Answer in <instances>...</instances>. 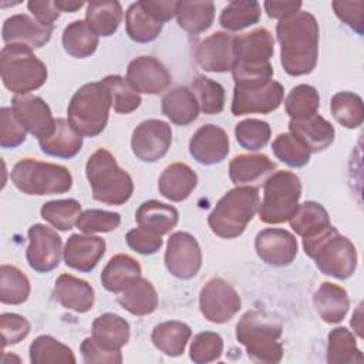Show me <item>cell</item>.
Returning <instances> with one entry per match:
<instances>
[{
	"label": "cell",
	"instance_id": "cell-1",
	"mask_svg": "<svg viewBox=\"0 0 364 364\" xmlns=\"http://www.w3.org/2000/svg\"><path fill=\"white\" fill-rule=\"evenodd\" d=\"M280 43V63L283 70L293 77L311 73L318 58V23L309 11H297L276 26Z\"/></svg>",
	"mask_w": 364,
	"mask_h": 364
},
{
	"label": "cell",
	"instance_id": "cell-2",
	"mask_svg": "<svg viewBox=\"0 0 364 364\" xmlns=\"http://www.w3.org/2000/svg\"><path fill=\"white\" fill-rule=\"evenodd\" d=\"M282 324L266 311H246L236 324V338L255 363L276 364L282 360Z\"/></svg>",
	"mask_w": 364,
	"mask_h": 364
},
{
	"label": "cell",
	"instance_id": "cell-3",
	"mask_svg": "<svg viewBox=\"0 0 364 364\" xmlns=\"http://www.w3.org/2000/svg\"><path fill=\"white\" fill-rule=\"evenodd\" d=\"M85 175L92 198L109 206H118L129 200L134 192L132 178L119 168L114 155L105 148L97 149L87 161Z\"/></svg>",
	"mask_w": 364,
	"mask_h": 364
},
{
	"label": "cell",
	"instance_id": "cell-4",
	"mask_svg": "<svg viewBox=\"0 0 364 364\" xmlns=\"http://www.w3.org/2000/svg\"><path fill=\"white\" fill-rule=\"evenodd\" d=\"M260 196L255 186H236L228 191L208 218L210 230L223 239L240 236L259 210Z\"/></svg>",
	"mask_w": 364,
	"mask_h": 364
},
{
	"label": "cell",
	"instance_id": "cell-5",
	"mask_svg": "<svg viewBox=\"0 0 364 364\" xmlns=\"http://www.w3.org/2000/svg\"><path fill=\"white\" fill-rule=\"evenodd\" d=\"M303 249L326 276L346 280L355 272V246L350 239L340 235L334 226H330L313 239H303Z\"/></svg>",
	"mask_w": 364,
	"mask_h": 364
},
{
	"label": "cell",
	"instance_id": "cell-6",
	"mask_svg": "<svg viewBox=\"0 0 364 364\" xmlns=\"http://www.w3.org/2000/svg\"><path fill=\"white\" fill-rule=\"evenodd\" d=\"M111 107V92L102 80L84 84L68 104V122L81 136H97L107 127Z\"/></svg>",
	"mask_w": 364,
	"mask_h": 364
},
{
	"label": "cell",
	"instance_id": "cell-7",
	"mask_svg": "<svg viewBox=\"0 0 364 364\" xmlns=\"http://www.w3.org/2000/svg\"><path fill=\"white\" fill-rule=\"evenodd\" d=\"M0 74L9 91L26 95L46 82L47 67L34 55L33 48L21 44H6L0 51Z\"/></svg>",
	"mask_w": 364,
	"mask_h": 364
},
{
	"label": "cell",
	"instance_id": "cell-8",
	"mask_svg": "<svg viewBox=\"0 0 364 364\" xmlns=\"http://www.w3.org/2000/svg\"><path fill=\"white\" fill-rule=\"evenodd\" d=\"M14 186L26 195L65 193L73 186V176L65 166L24 158L18 161L10 173Z\"/></svg>",
	"mask_w": 364,
	"mask_h": 364
},
{
	"label": "cell",
	"instance_id": "cell-9",
	"mask_svg": "<svg viewBox=\"0 0 364 364\" xmlns=\"http://www.w3.org/2000/svg\"><path fill=\"white\" fill-rule=\"evenodd\" d=\"M301 183L296 173L279 171L270 175L263 185V200L259 205V219L263 223L277 225L287 222L299 206Z\"/></svg>",
	"mask_w": 364,
	"mask_h": 364
},
{
	"label": "cell",
	"instance_id": "cell-10",
	"mask_svg": "<svg viewBox=\"0 0 364 364\" xmlns=\"http://www.w3.org/2000/svg\"><path fill=\"white\" fill-rule=\"evenodd\" d=\"M242 307L239 293L220 277L205 283L199 293V309L208 321L222 324L229 321Z\"/></svg>",
	"mask_w": 364,
	"mask_h": 364
},
{
	"label": "cell",
	"instance_id": "cell-11",
	"mask_svg": "<svg viewBox=\"0 0 364 364\" xmlns=\"http://www.w3.org/2000/svg\"><path fill=\"white\" fill-rule=\"evenodd\" d=\"M168 272L182 280L198 274L202 266V252L198 240L188 232H175L169 236L165 250Z\"/></svg>",
	"mask_w": 364,
	"mask_h": 364
},
{
	"label": "cell",
	"instance_id": "cell-12",
	"mask_svg": "<svg viewBox=\"0 0 364 364\" xmlns=\"http://www.w3.org/2000/svg\"><path fill=\"white\" fill-rule=\"evenodd\" d=\"M283 95V85L274 80L262 85H235L230 109L236 117L245 114H269L280 107Z\"/></svg>",
	"mask_w": 364,
	"mask_h": 364
},
{
	"label": "cell",
	"instance_id": "cell-13",
	"mask_svg": "<svg viewBox=\"0 0 364 364\" xmlns=\"http://www.w3.org/2000/svg\"><path fill=\"white\" fill-rule=\"evenodd\" d=\"M172 144L171 125L161 119L142 121L132 132L131 148L142 162H156L166 155Z\"/></svg>",
	"mask_w": 364,
	"mask_h": 364
},
{
	"label": "cell",
	"instance_id": "cell-14",
	"mask_svg": "<svg viewBox=\"0 0 364 364\" xmlns=\"http://www.w3.org/2000/svg\"><path fill=\"white\" fill-rule=\"evenodd\" d=\"M28 240L30 245L26 250V259L33 270L47 273L60 264L63 240L55 230L36 223L28 229Z\"/></svg>",
	"mask_w": 364,
	"mask_h": 364
},
{
	"label": "cell",
	"instance_id": "cell-15",
	"mask_svg": "<svg viewBox=\"0 0 364 364\" xmlns=\"http://www.w3.org/2000/svg\"><path fill=\"white\" fill-rule=\"evenodd\" d=\"M127 82L139 94H161L171 84L166 67L152 55L134 58L127 68Z\"/></svg>",
	"mask_w": 364,
	"mask_h": 364
},
{
	"label": "cell",
	"instance_id": "cell-16",
	"mask_svg": "<svg viewBox=\"0 0 364 364\" xmlns=\"http://www.w3.org/2000/svg\"><path fill=\"white\" fill-rule=\"evenodd\" d=\"M257 256L272 266H287L297 256V240L286 229L267 228L260 230L255 239Z\"/></svg>",
	"mask_w": 364,
	"mask_h": 364
},
{
	"label": "cell",
	"instance_id": "cell-17",
	"mask_svg": "<svg viewBox=\"0 0 364 364\" xmlns=\"http://www.w3.org/2000/svg\"><path fill=\"white\" fill-rule=\"evenodd\" d=\"M235 36L216 31L199 41L195 48V58L199 67L209 73H226L236 63L233 51Z\"/></svg>",
	"mask_w": 364,
	"mask_h": 364
},
{
	"label": "cell",
	"instance_id": "cell-18",
	"mask_svg": "<svg viewBox=\"0 0 364 364\" xmlns=\"http://www.w3.org/2000/svg\"><path fill=\"white\" fill-rule=\"evenodd\" d=\"M11 109L21 125L36 138L50 135L55 125L48 104L37 95H16L11 100Z\"/></svg>",
	"mask_w": 364,
	"mask_h": 364
},
{
	"label": "cell",
	"instance_id": "cell-19",
	"mask_svg": "<svg viewBox=\"0 0 364 364\" xmlns=\"http://www.w3.org/2000/svg\"><path fill=\"white\" fill-rule=\"evenodd\" d=\"M189 154L202 165L222 162L229 154V136L226 131L213 124L202 125L189 141Z\"/></svg>",
	"mask_w": 364,
	"mask_h": 364
},
{
	"label": "cell",
	"instance_id": "cell-20",
	"mask_svg": "<svg viewBox=\"0 0 364 364\" xmlns=\"http://www.w3.org/2000/svg\"><path fill=\"white\" fill-rule=\"evenodd\" d=\"M104 253L105 240L102 237L80 233L71 235L63 250L65 264L82 273L92 272Z\"/></svg>",
	"mask_w": 364,
	"mask_h": 364
},
{
	"label": "cell",
	"instance_id": "cell-21",
	"mask_svg": "<svg viewBox=\"0 0 364 364\" xmlns=\"http://www.w3.org/2000/svg\"><path fill=\"white\" fill-rule=\"evenodd\" d=\"M54 27H47L27 14H14L4 20L1 38L6 44L40 48L50 41Z\"/></svg>",
	"mask_w": 364,
	"mask_h": 364
},
{
	"label": "cell",
	"instance_id": "cell-22",
	"mask_svg": "<svg viewBox=\"0 0 364 364\" xmlns=\"http://www.w3.org/2000/svg\"><path fill=\"white\" fill-rule=\"evenodd\" d=\"M276 169L273 162L264 154H242L229 164V178L237 186L257 188Z\"/></svg>",
	"mask_w": 364,
	"mask_h": 364
},
{
	"label": "cell",
	"instance_id": "cell-23",
	"mask_svg": "<svg viewBox=\"0 0 364 364\" xmlns=\"http://www.w3.org/2000/svg\"><path fill=\"white\" fill-rule=\"evenodd\" d=\"M53 296L63 307L75 313L90 311L95 300L94 289L88 282L67 273L57 277Z\"/></svg>",
	"mask_w": 364,
	"mask_h": 364
},
{
	"label": "cell",
	"instance_id": "cell-24",
	"mask_svg": "<svg viewBox=\"0 0 364 364\" xmlns=\"http://www.w3.org/2000/svg\"><path fill=\"white\" fill-rule=\"evenodd\" d=\"M233 51L236 63H269L274 53V38L267 28L260 27L250 33L236 36L233 40Z\"/></svg>",
	"mask_w": 364,
	"mask_h": 364
},
{
	"label": "cell",
	"instance_id": "cell-25",
	"mask_svg": "<svg viewBox=\"0 0 364 364\" xmlns=\"http://www.w3.org/2000/svg\"><path fill=\"white\" fill-rule=\"evenodd\" d=\"M290 134L299 138L310 152L324 151L334 141V127L321 115L314 114L304 119H290Z\"/></svg>",
	"mask_w": 364,
	"mask_h": 364
},
{
	"label": "cell",
	"instance_id": "cell-26",
	"mask_svg": "<svg viewBox=\"0 0 364 364\" xmlns=\"http://www.w3.org/2000/svg\"><path fill=\"white\" fill-rule=\"evenodd\" d=\"M196 185V172L183 162H175L166 166L158 181L159 193L172 202L185 200L193 192Z\"/></svg>",
	"mask_w": 364,
	"mask_h": 364
},
{
	"label": "cell",
	"instance_id": "cell-27",
	"mask_svg": "<svg viewBox=\"0 0 364 364\" xmlns=\"http://www.w3.org/2000/svg\"><path fill=\"white\" fill-rule=\"evenodd\" d=\"M40 148L46 155L70 159L75 156L82 146V136L64 118H57L50 135L38 139Z\"/></svg>",
	"mask_w": 364,
	"mask_h": 364
},
{
	"label": "cell",
	"instance_id": "cell-28",
	"mask_svg": "<svg viewBox=\"0 0 364 364\" xmlns=\"http://www.w3.org/2000/svg\"><path fill=\"white\" fill-rule=\"evenodd\" d=\"M313 304L316 311L326 323H340L350 307L348 294L344 287L324 282L313 294Z\"/></svg>",
	"mask_w": 364,
	"mask_h": 364
},
{
	"label": "cell",
	"instance_id": "cell-29",
	"mask_svg": "<svg viewBox=\"0 0 364 364\" xmlns=\"http://www.w3.org/2000/svg\"><path fill=\"white\" fill-rule=\"evenodd\" d=\"M135 220L139 228L156 235L169 233L179 220L176 208L164 202L151 199L144 202L135 212Z\"/></svg>",
	"mask_w": 364,
	"mask_h": 364
},
{
	"label": "cell",
	"instance_id": "cell-30",
	"mask_svg": "<svg viewBox=\"0 0 364 364\" xmlns=\"http://www.w3.org/2000/svg\"><path fill=\"white\" fill-rule=\"evenodd\" d=\"M289 222L296 235L303 239H313L331 226L326 208L314 200L299 205Z\"/></svg>",
	"mask_w": 364,
	"mask_h": 364
},
{
	"label": "cell",
	"instance_id": "cell-31",
	"mask_svg": "<svg viewBox=\"0 0 364 364\" xmlns=\"http://www.w3.org/2000/svg\"><path fill=\"white\" fill-rule=\"evenodd\" d=\"M162 114L176 125H189L199 115L195 94L185 85L168 91L162 98Z\"/></svg>",
	"mask_w": 364,
	"mask_h": 364
},
{
	"label": "cell",
	"instance_id": "cell-32",
	"mask_svg": "<svg viewBox=\"0 0 364 364\" xmlns=\"http://www.w3.org/2000/svg\"><path fill=\"white\" fill-rule=\"evenodd\" d=\"M118 303L134 316H146L158 307V293L152 283L144 277L132 280L122 291Z\"/></svg>",
	"mask_w": 364,
	"mask_h": 364
},
{
	"label": "cell",
	"instance_id": "cell-33",
	"mask_svg": "<svg viewBox=\"0 0 364 364\" xmlns=\"http://www.w3.org/2000/svg\"><path fill=\"white\" fill-rule=\"evenodd\" d=\"M92 338L104 348L118 351L129 340V324L115 313H104L92 323Z\"/></svg>",
	"mask_w": 364,
	"mask_h": 364
},
{
	"label": "cell",
	"instance_id": "cell-34",
	"mask_svg": "<svg viewBox=\"0 0 364 364\" xmlns=\"http://www.w3.org/2000/svg\"><path fill=\"white\" fill-rule=\"evenodd\" d=\"M192 336V330L188 324L176 320L164 321L154 327L151 340L152 344L164 354L169 357H178L183 354L185 347Z\"/></svg>",
	"mask_w": 364,
	"mask_h": 364
},
{
	"label": "cell",
	"instance_id": "cell-35",
	"mask_svg": "<svg viewBox=\"0 0 364 364\" xmlns=\"http://www.w3.org/2000/svg\"><path fill=\"white\" fill-rule=\"evenodd\" d=\"M141 277L139 263L128 255H115L101 272V283L111 293H121L132 280Z\"/></svg>",
	"mask_w": 364,
	"mask_h": 364
},
{
	"label": "cell",
	"instance_id": "cell-36",
	"mask_svg": "<svg viewBox=\"0 0 364 364\" xmlns=\"http://www.w3.org/2000/svg\"><path fill=\"white\" fill-rule=\"evenodd\" d=\"M122 20V7L119 1H91L87 4L85 23L102 37L112 36Z\"/></svg>",
	"mask_w": 364,
	"mask_h": 364
},
{
	"label": "cell",
	"instance_id": "cell-37",
	"mask_svg": "<svg viewBox=\"0 0 364 364\" xmlns=\"http://www.w3.org/2000/svg\"><path fill=\"white\" fill-rule=\"evenodd\" d=\"M125 30L131 40L136 43H149L162 31V23L145 10L141 1H136L127 9Z\"/></svg>",
	"mask_w": 364,
	"mask_h": 364
},
{
	"label": "cell",
	"instance_id": "cell-38",
	"mask_svg": "<svg viewBox=\"0 0 364 364\" xmlns=\"http://www.w3.org/2000/svg\"><path fill=\"white\" fill-rule=\"evenodd\" d=\"M176 18L186 33L200 34L213 23L215 4L212 1H178Z\"/></svg>",
	"mask_w": 364,
	"mask_h": 364
},
{
	"label": "cell",
	"instance_id": "cell-39",
	"mask_svg": "<svg viewBox=\"0 0 364 364\" xmlns=\"http://www.w3.org/2000/svg\"><path fill=\"white\" fill-rule=\"evenodd\" d=\"M63 47L74 58H87L98 47V36L88 27L85 20L70 23L63 31Z\"/></svg>",
	"mask_w": 364,
	"mask_h": 364
},
{
	"label": "cell",
	"instance_id": "cell-40",
	"mask_svg": "<svg viewBox=\"0 0 364 364\" xmlns=\"http://www.w3.org/2000/svg\"><path fill=\"white\" fill-rule=\"evenodd\" d=\"M363 354L357 347L354 334L346 327H336L328 333L327 363L330 364H361Z\"/></svg>",
	"mask_w": 364,
	"mask_h": 364
},
{
	"label": "cell",
	"instance_id": "cell-41",
	"mask_svg": "<svg viewBox=\"0 0 364 364\" xmlns=\"http://www.w3.org/2000/svg\"><path fill=\"white\" fill-rule=\"evenodd\" d=\"M260 4L256 0H236L223 7L219 23L228 31H240L260 18Z\"/></svg>",
	"mask_w": 364,
	"mask_h": 364
},
{
	"label": "cell",
	"instance_id": "cell-42",
	"mask_svg": "<svg viewBox=\"0 0 364 364\" xmlns=\"http://www.w3.org/2000/svg\"><path fill=\"white\" fill-rule=\"evenodd\" d=\"M30 361L33 364H74L75 357L70 347L51 336H38L30 346Z\"/></svg>",
	"mask_w": 364,
	"mask_h": 364
},
{
	"label": "cell",
	"instance_id": "cell-43",
	"mask_svg": "<svg viewBox=\"0 0 364 364\" xmlns=\"http://www.w3.org/2000/svg\"><path fill=\"white\" fill-rule=\"evenodd\" d=\"M30 296V282L16 266L0 267V301L3 304H21Z\"/></svg>",
	"mask_w": 364,
	"mask_h": 364
},
{
	"label": "cell",
	"instance_id": "cell-44",
	"mask_svg": "<svg viewBox=\"0 0 364 364\" xmlns=\"http://www.w3.org/2000/svg\"><path fill=\"white\" fill-rule=\"evenodd\" d=\"M320 107V95L317 90L309 84H299L290 90L284 100L286 114L291 119H304L317 114Z\"/></svg>",
	"mask_w": 364,
	"mask_h": 364
},
{
	"label": "cell",
	"instance_id": "cell-45",
	"mask_svg": "<svg viewBox=\"0 0 364 364\" xmlns=\"http://www.w3.org/2000/svg\"><path fill=\"white\" fill-rule=\"evenodd\" d=\"M41 218L58 230H70L77 225L81 212V205L75 199L50 200L41 206Z\"/></svg>",
	"mask_w": 364,
	"mask_h": 364
},
{
	"label": "cell",
	"instance_id": "cell-46",
	"mask_svg": "<svg viewBox=\"0 0 364 364\" xmlns=\"http://www.w3.org/2000/svg\"><path fill=\"white\" fill-rule=\"evenodd\" d=\"M331 114L338 124L353 129L363 124L364 119V105L360 95L341 91L331 98Z\"/></svg>",
	"mask_w": 364,
	"mask_h": 364
},
{
	"label": "cell",
	"instance_id": "cell-47",
	"mask_svg": "<svg viewBox=\"0 0 364 364\" xmlns=\"http://www.w3.org/2000/svg\"><path fill=\"white\" fill-rule=\"evenodd\" d=\"M192 92L195 94L199 109L203 114L215 115L223 111L225 107V88L205 75H196L192 81Z\"/></svg>",
	"mask_w": 364,
	"mask_h": 364
},
{
	"label": "cell",
	"instance_id": "cell-48",
	"mask_svg": "<svg viewBox=\"0 0 364 364\" xmlns=\"http://www.w3.org/2000/svg\"><path fill=\"white\" fill-rule=\"evenodd\" d=\"M272 151L277 159L291 168H301L310 161L309 148L291 134H280L272 142Z\"/></svg>",
	"mask_w": 364,
	"mask_h": 364
},
{
	"label": "cell",
	"instance_id": "cell-49",
	"mask_svg": "<svg viewBox=\"0 0 364 364\" xmlns=\"http://www.w3.org/2000/svg\"><path fill=\"white\" fill-rule=\"evenodd\" d=\"M270 125L266 121L247 118L236 124L235 135L239 145L247 151H259L270 139Z\"/></svg>",
	"mask_w": 364,
	"mask_h": 364
},
{
	"label": "cell",
	"instance_id": "cell-50",
	"mask_svg": "<svg viewBox=\"0 0 364 364\" xmlns=\"http://www.w3.org/2000/svg\"><path fill=\"white\" fill-rule=\"evenodd\" d=\"M111 92L112 108L118 114H129L141 105L139 94L121 75H107L102 78Z\"/></svg>",
	"mask_w": 364,
	"mask_h": 364
},
{
	"label": "cell",
	"instance_id": "cell-51",
	"mask_svg": "<svg viewBox=\"0 0 364 364\" xmlns=\"http://www.w3.org/2000/svg\"><path fill=\"white\" fill-rule=\"evenodd\" d=\"M223 353V340L215 331L198 333L191 344L189 357L196 364H206L219 360Z\"/></svg>",
	"mask_w": 364,
	"mask_h": 364
},
{
	"label": "cell",
	"instance_id": "cell-52",
	"mask_svg": "<svg viewBox=\"0 0 364 364\" xmlns=\"http://www.w3.org/2000/svg\"><path fill=\"white\" fill-rule=\"evenodd\" d=\"M121 223V215L102 209L84 210L77 222V228L85 235L105 233L115 230Z\"/></svg>",
	"mask_w": 364,
	"mask_h": 364
},
{
	"label": "cell",
	"instance_id": "cell-53",
	"mask_svg": "<svg viewBox=\"0 0 364 364\" xmlns=\"http://www.w3.org/2000/svg\"><path fill=\"white\" fill-rule=\"evenodd\" d=\"M235 85L250 87V85H262L273 78V67L269 63L260 64H246V63H235L230 70Z\"/></svg>",
	"mask_w": 364,
	"mask_h": 364
},
{
	"label": "cell",
	"instance_id": "cell-54",
	"mask_svg": "<svg viewBox=\"0 0 364 364\" xmlns=\"http://www.w3.org/2000/svg\"><path fill=\"white\" fill-rule=\"evenodd\" d=\"M27 129L21 125L11 108L0 109V146L16 148L26 141Z\"/></svg>",
	"mask_w": 364,
	"mask_h": 364
},
{
	"label": "cell",
	"instance_id": "cell-55",
	"mask_svg": "<svg viewBox=\"0 0 364 364\" xmlns=\"http://www.w3.org/2000/svg\"><path fill=\"white\" fill-rule=\"evenodd\" d=\"M31 330L28 320L16 313H3L0 316V331L3 348L24 340Z\"/></svg>",
	"mask_w": 364,
	"mask_h": 364
},
{
	"label": "cell",
	"instance_id": "cell-56",
	"mask_svg": "<svg viewBox=\"0 0 364 364\" xmlns=\"http://www.w3.org/2000/svg\"><path fill=\"white\" fill-rule=\"evenodd\" d=\"M336 16L353 28L357 34L364 33V1H333L331 3Z\"/></svg>",
	"mask_w": 364,
	"mask_h": 364
},
{
	"label": "cell",
	"instance_id": "cell-57",
	"mask_svg": "<svg viewBox=\"0 0 364 364\" xmlns=\"http://www.w3.org/2000/svg\"><path fill=\"white\" fill-rule=\"evenodd\" d=\"M127 245L139 255H154L162 247L161 235L149 232L142 228L132 229L125 236Z\"/></svg>",
	"mask_w": 364,
	"mask_h": 364
},
{
	"label": "cell",
	"instance_id": "cell-58",
	"mask_svg": "<svg viewBox=\"0 0 364 364\" xmlns=\"http://www.w3.org/2000/svg\"><path fill=\"white\" fill-rule=\"evenodd\" d=\"M80 350L82 354V360L87 364H95V363L119 364V363H122L121 350H118V351L107 350L102 346H100L92 337L84 338Z\"/></svg>",
	"mask_w": 364,
	"mask_h": 364
},
{
	"label": "cell",
	"instance_id": "cell-59",
	"mask_svg": "<svg viewBox=\"0 0 364 364\" xmlns=\"http://www.w3.org/2000/svg\"><path fill=\"white\" fill-rule=\"evenodd\" d=\"M27 7L34 18L47 27H54V21L60 17V10L55 3L50 0H30Z\"/></svg>",
	"mask_w": 364,
	"mask_h": 364
},
{
	"label": "cell",
	"instance_id": "cell-60",
	"mask_svg": "<svg viewBox=\"0 0 364 364\" xmlns=\"http://www.w3.org/2000/svg\"><path fill=\"white\" fill-rule=\"evenodd\" d=\"M144 9L148 10L158 21L162 24L165 21H169L173 16H176L178 1L169 0V1H152V0H142L141 1Z\"/></svg>",
	"mask_w": 364,
	"mask_h": 364
},
{
	"label": "cell",
	"instance_id": "cell-61",
	"mask_svg": "<svg viewBox=\"0 0 364 364\" xmlns=\"http://www.w3.org/2000/svg\"><path fill=\"white\" fill-rule=\"evenodd\" d=\"M264 10L270 18H284L300 11L301 1H264Z\"/></svg>",
	"mask_w": 364,
	"mask_h": 364
},
{
	"label": "cell",
	"instance_id": "cell-62",
	"mask_svg": "<svg viewBox=\"0 0 364 364\" xmlns=\"http://www.w3.org/2000/svg\"><path fill=\"white\" fill-rule=\"evenodd\" d=\"M54 3L60 11H65V13H74L85 4L84 1H73V0H55Z\"/></svg>",
	"mask_w": 364,
	"mask_h": 364
},
{
	"label": "cell",
	"instance_id": "cell-63",
	"mask_svg": "<svg viewBox=\"0 0 364 364\" xmlns=\"http://www.w3.org/2000/svg\"><path fill=\"white\" fill-rule=\"evenodd\" d=\"M361 306H363V303L358 306V309L355 310V313L351 318V326H353V328H354V331L357 333L358 337H363V331H361L363 330V326H361Z\"/></svg>",
	"mask_w": 364,
	"mask_h": 364
}]
</instances>
